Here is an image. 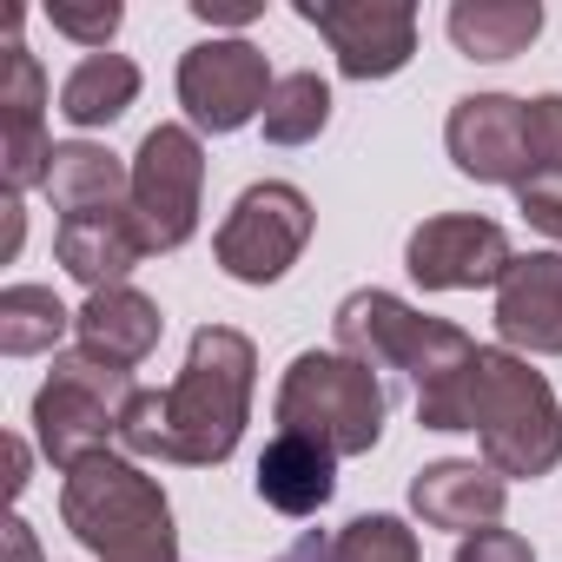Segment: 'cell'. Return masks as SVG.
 Listing matches in <instances>:
<instances>
[{
  "label": "cell",
  "mask_w": 562,
  "mask_h": 562,
  "mask_svg": "<svg viewBox=\"0 0 562 562\" xmlns=\"http://www.w3.org/2000/svg\"><path fill=\"white\" fill-rule=\"evenodd\" d=\"M331 562H424L417 549V529L404 516H351L338 536H331Z\"/></svg>",
  "instance_id": "603a6c76"
},
{
  "label": "cell",
  "mask_w": 562,
  "mask_h": 562,
  "mask_svg": "<svg viewBox=\"0 0 562 562\" xmlns=\"http://www.w3.org/2000/svg\"><path fill=\"white\" fill-rule=\"evenodd\" d=\"M271 87V60L251 41H199L179 54V106L192 133H238L265 120Z\"/></svg>",
  "instance_id": "9c48e42d"
},
{
  "label": "cell",
  "mask_w": 562,
  "mask_h": 562,
  "mask_svg": "<svg viewBox=\"0 0 562 562\" xmlns=\"http://www.w3.org/2000/svg\"><path fill=\"white\" fill-rule=\"evenodd\" d=\"M0 106H8V126H41V106H47V74L41 60L14 41L8 47V87H0Z\"/></svg>",
  "instance_id": "cb8c5ba5"
},
{
  "label": "cell",
  "mask_w": 562,
  "mask_h": 562,
  "mask_svg": "<svg viewBox=\"0 0 562 562\" xmlns=\"http://www.w3.org/2000/svg\"><path fill=\"white\" fill-rule=\"evenodd\" d=\"M496 338L516 358H562V251H516L496 285Z\"/></svg>",
  "instance_id": "4fadbf2b"
},
{
  "label": "cell",
  "mask_w": 562,
  "mask_h": 562,
  "mask_svg": "<svg viewBox=\"0 0 562 562\" xmlns=\"http://www.w3.org/2000/svg\"><path fill=\"white\" fill-rule=\"evenodd\" d=\"M331 331H338V351L371 364V371H404L411 391H437L450 384L470 358H476V338L457 331L450 318H430L417 305H404L397 292H351L338 312H331Z\"/></svg>",
  "instance_id": "5b68a950"
},
{
  "label": "cell",
  "mask_w": 562,
  "mask_h": 562,
  "mask_svg": "<svg viewBox=\"0 0 562 562\" xmlns=\"http://www.w3.org/2000/svg\"><path fill=\"white\" fill-rule=\"evenodd\" d=\"M192 14L205 27H245V21H258V0H192Z\"/></svg>",
  "instance_id": "f1b7e54d"
},
{
  "label": "cell",
  "mask_w": 562,
  "mask_h": 562,
  "mask_svg": "<svg viewBox=\"0 0 562 562\" xmlns=\"http://www.w3.org/2000/svg\"><path fill=\"white\" fill-rule=\"evenodd\" d=\"M384 384L371 364L345 358V351H299L292 371L278 378V430L285 437H312L331 457H371L384 437Z\"/></svg>",
  "instance_id": "277c9868"
},
{
  "label": "cell",
  "mask_w": 562,
  "mask_h": 562,
  "mask_svg": "<svg viewBox=\"0 0 562 562\" xmlns=\"http://www.w3.org/2000/svg\"><path fill=\"white\" fill-rule=\"evenodd\" d=\"M60 522L100 562H179L166 490L120 450H100L60 476Z\"/></svg>",
  "instance_id": "3957f363"
},
{
  "label": "cell",
  "mask_w": 562,
  "mask_h": 562,
  "mask_svg": "<svg viewBox=\"0 0 562 562\" xmlns=\"http://www.w3.org/2000/svg\"><path fill=\"white\" fill-rule=\"evenodd\" d=\"M450 562H536V549H529L516 529H476V536L457 542Z\"/></svg>",
  "instance_id": "83f0119b"
},
{
  "label": "cell",
  "mask_w": 562,
  "mask_h": 562,
  "mask_svg": "<svg viewBox=\"0 0 562 562\" xmlns=\"http://www.w3.org/2000/svg\"><path fill=\"white\" fill-rule=\"evenodd\" d=\"M258 496L278 509V516H318L331 496H338V457L312 437H285L278 430L258 457Z\"/></svg>",
  "instance_id": "e0dca14e"
},
{
  "label": "cell",
  "mask_w": 562,
  "mask_h": 562,
  "mask_svg": "<svg viewBox=\"0 0 562 562\" xmlns=\"http://www.w3.org/2000/svg\"><path fill=\"white\" fill-rule=\"evenodd\" d=\"M443 146H450L457 172L476 186H522L536 172L529 120H522V100H509V93H463L443 120Z\"/></svg>",
  "instance_id": "7c38bea8"
},
{
  "label": "cell",
  "mask_w": 562,
  "mask_h": 562,
  "mask_svg": "<svg viewBox=\"0 0 562 562\" xmlns=\"http://www.w3.org/2000/svg\"><path fill=\"white\" fill-rule=\"evenodd\" d=\"M8 450H14V476H8V490L21 496V490H27V463H34V457H27V443H21V437H14Z\"/></svg>",
  "instance_id": "1f68e13d"
},
{
  "label": "cell",
  "mask_w": 562,
  "mask_h": 562,
  "mask_svg": "<svg viewBox=\"0 0 562 562\" xmlns=\"http://www.w3.org/2000/svg\"><path fill=\"white\" fill-rule=\"evenodd\" d=\"M47 21H54V34H67V41H80L87 54H106V41L120 34V0H93V8H74V0H47Z\"/></svg>",
  "instance_id": "d4e9b609"
},
{
  "label": "cell",
  "mask_w": 562,
  "mask_h": 562,
  "mask_svg": "<svg viewBox=\"0 0 562 562\" xmlns=\"http://www.w3.org/2000/svg\"><path fill=\"white\" fill-rule=\"evenodd\" d=\"M503 503H509V483L490 463H470V457H443V463H424L411 476V509L424 516V529L476 536V529L503 522Z\"/></svg>",
  "instance_id": "5bb4252c"
},
{
  "label": "cell",
  "mask_w": 562,
  "mask_h": 562,
  "mask_svg": "<svg viewBox=\"0 0 562 562\" xmlns=\"http://www.w3.org/2000/svg\"><path fill=\"white\" fill-rule=\"evenodd\" d=\"M265 139L271 146H312L331 126V87L318 74H278L271 100H265Z\"/></svg>",
  "instance_id": "7402d4cb"
},
{
  "label": "cell",
  "mask_w": 562,
  "mask_h": 562,
  "mask_svg": "<svg viewBox=\"0 0 562 562\" xmlns=\"http://www.w3.org/2000/svg\"><path fill=\"white\" fill-rule=\"evenodd\" d=\"M522 120H529V179H542V172H555L562 179V93H536V100H522Z\"/></svg>",
  "instance_id": "484cf974"
},
{
  "label": "cell",
  "mask_w": 562,
  "mask_h": 562,
  "mask_svg": "<svg viewBox=\"0 0 562 562\" xmlns=\"http://www.w3.org/2000/svg\"><path fill=\"white\" fill-rule=\"evenodd\" d=\"M133 100H139V67H133L126 54H87V60L60 80V113H67V126H80V133L126 120Z\"/></svg>",
  "instance_id": "ffe728a7"
},
{
  "label": "cell",
  "mask_w": 562,
  "mask_h": 562,
  "mask_svg": "<svg viewBox=\"0 0 562 562\" xmlns=\"http://www.w3.org/2000/svg\"><path fill=\"white\" fill-rule=\"evenodd\" d=\"M199 192H205V146L192 126H153L133 153V218L146 232V251H179L199 232Z\"/></svg>",
  "instance_id": "ba28073f"
},
{
  "label": "cell",
  "mask_w": 562,
  "mask_h": 562,
  "mask_svg": "<svg viewBox=\"0 0 562 562\" xmlns=\"http://www.w3.org/2000/svg\"><path fill=\"white\" fill-rule=\"evenodd\" d=\"M74 331V312L47 292V285H8L0 292V351L8 358H60V338Z\"/></svg>",
  "instance_id": "44dd1931"
},
{
  "label": "cell",
  "mask_w": 562,
  "mask_h": 562,
  "mask_svg": "<svg viewBox=\"0 0 562 562\" xmlns=\"http://www.w3.org/2000/svg\"><path fill=\"white\" fill-rule=\"evenodd\" d=\"M450 47L463 60H516L529 54V41L542 34V8L536 0H457L450 8Z\"/></svg>",
  "instance_id": "d6986e66"
},
{
  "label": "cell",
  "mask_w": 562,
  "mask_h": 562,
  "mask_svg": "<svg viewBox=\"0 0 562 562\" xmlns=\"http://www.w3.org/2000/svg\"><path fill=\"white\" fill-rule=\"evenodd\" d=\"M312 225H318V212H312V199L299 186L258 179L218 218L212 251H218L225 278H238V285H278V278L299 265V251L312 245Z\"/></svg>",
  "instance_id": "52a82bcc"
},
{
  "label": "cell",
  "mask_w": 562,
  "mask_h": 562,
  "mask_svg": "<svg viewBox=\"0 0 562 562\" xmlns=\"http://www.w3.org/2000/svg\"><path fill=\"white\" fill-rule=\"evenodd\" d=\"M278 562H331V542H318V536H305V542H292Z\"/></svg>",
  "instance_id": "4dcf8cb0"
},
{
  "label": "cell",
  "mask_w": 562,
  "mask_h": 562,
  "mask_svg": "<svg viewBox=\"0 0 562 562\" xmlns=\"http://www.w3.org/2000/svg\"><path fill=\"white\" fill-rule=\"evenodd\" d=\"M516 212H522L542 238H555V245H562V179H555V172L522 179V186H516Z\"/></svg>",
  "instance_id": "4316f807"
},
{
  "label": "cell",
  "mask_w": 562,
  "mask_h": 562,
  "mask_svg": "<svg viewBox=\"0 0 562 562\" xmlns=\"http://www.w3.org/2000/svg\"><path fill=\"white\" fill-rule=\"evenodd\" d=\"M251 384H258V351L232 325L192 331L186 371L166 391H133L120 417V450L133 463H186L212 470L238 450L245 417H251Z\"/></svg>",
  "instance_id": "6da1fadb"
},
{
  "label": "cell",
  "mask_w": 562,
  "mask_h": 562,
  "mask_svg": "<svg viewBox=\"0 0 562 562\" xmlns=\"http://www.w3.org/2000/svg\"><path fill=\"white\" fill-rule=\"evenodd\" d=\"M509 265H516L509 232L476 212H437L404 245V271L424 292H483V285H503Z\"/></svg>",
  "instance_id": "8fae6325"
},
{
  "label": "cell",
  "mask_w": 562,
  "mask_h": 562,
  "mask_svg": "<svg viewBox=\"0 0 562 562\" xmlns=\"http://www.w3.org/2000/svg\"><path fill=\"white\" fill-rule=\"evenodd\" d=\"M74 331H80V351L120 364V371H139L153 351H159V305L133 285H113V292H87V305L74 312Z\"/></svg>",
  "instance_id": "2e32d148"
},
{
  "label": "cell",
  "mask_w": 562,
  "mask_h": 562,
  "mask_svg": "<svg viewBox=\"0 0 562 562\" xmlns=\"http://www.w3.org/2000/svg\"><path fill=\"white\" fill-rule=\"evenodd\" d=\"M299 21L325 34L345 80H391L417 54L411 0H299Z\"/></svg>",
  "instance_id": "30bf717a"
},
{
  "label": "cell",
  "mask_w": 562,
  "mask_h": 562,
  "mask_svg": "<svg viewBox=\"0 0 562 562\" xmlns=\"http://www.w3.org/2000/svg\"><path fill=\"white\" fill-rule=\"evenodd\" d=\"M463 430H476L483 463L516 483V476H549L562 463V404L549 391L542 371H529V358L503 351V345H476L470 371H463Z\"/></svg>",
  "instance_id": "7a4b0ae2"
},
{
  "label": "cell",
  "mask_w": 562,
  "mask_h": 562,
  "mask_svg": "<svg viewBox=\"0 0 562 562\" xmlns=\"http://www.w3.org/2000/svg\"><path fill=\"white\" fill-rule=\"evenodd\" d=\"M133 391H139L133 371H120V364H106L93 351H60L54 378L34 391V443H41V457L67 476L87 457L113 450Z\"/></svg>",
  "instance_id": "8992f818"
},
{
  "label": "cell",
  "mask_w": 562,
  "mask_h": 562,
  "mask_svg": "<svg viewBox=\"0 0 562 562\" xmlns=\"http://www.w3.org/2000/svg\"><path fill=\"white\" fill-rule=\"evenodd\" d=\"M54 258H60L67 278H80L87 292H113V285H126V271L139 258H153V251H146V232H139L133 205H113V212L60 218L54 225Z\"/></svg>",
  "instance_id": "9a60e30c"
},
{
  "label": "cell",
  "mask_w": 562,
  "mask_h": 562,
  "mask_svg": "<svg viewBox=\"0 0 562 562\" xmlns=\"http://www.w3.org/2000/svg\"><path fill=\"white\" fill-rule=\"evenodd\" d=\"M8 562H41V542H34V529H27V516L8 522Z\"/></svg>",
  "instance_id": "f546056e"
},
{
  "label": "cell",
  "mask_w": 562,
  "mask_h": 562,
  "mask_svg": "<svg viewBox=\"0 0 562 562\" xmlns=\"http://www.w3.org/2000/svg\"><path fill=\"white\" fill-rule=\"evenodd\" d=\"M41 192L54 199L60 218L113 212V205L133 199V166H126L120 153L93 146V139H67V146H54V166H47V186H41Z\"/></svg>",
  "instance_id": "ac0fdd59"
}]
</instances>
